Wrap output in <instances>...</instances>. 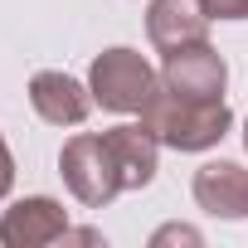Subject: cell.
Wrapping results in <instances>:
<instances>
[{"mask_svg":"<svg viewBox=\"0 0 248 248\" xmlns=\"http://www.w3.org/2000/svg\"><path fill=\"white\" fill-rule=\"evenodd\" d=\"M141 127H146L161 146H170V151H209V146H219V141L229 137L233 112H229L224 97H214V102H204V97H180V93H170V88L161 83V88L151 93V102L141 107Z\"/></svg>","mask_w":248,"mask_h":248,"instance_id":"1","label":"cell"},{"mask_svg":"<svg viewBox=\"0 0 248 248\" xmlns=\"http://www.w3.org/2000/svg\"><path fill=\"white\" fill-rule=\"evenodd\" d=\"M59 175L68 185V195L83 204V209H107L122 190V170H117V156L107 146V132H78L63 141L59 151Z\"/></svg>","mask_w":248,"mask_h":248,"instance_id":"2","label":"cell"},{"mask_svg":"<svg viewBox=\"0 0 248 248\" xmlns=\"http://www.w3.org/2000/svg\"><path fill=\"white\" fill-rule=\"evenodd\" d=\"M88 88H93V102L102 112H141L151 102V93L161 88V73L151 68L146 54H137L127 44H112L93 59Z\"/></svg>","mask_w":248,"mask_h":248,"instance_id":"3","label":"cell"},{"mask_svg":"<svg viewBox=\"0 0 248 248\" xmlns=\"http://www.w3.org/2000/svg\"><path fill=\"white\" fill-rule=\"evenodd\" d=\"M161 83H166L170 93H180V97H204V102H214V97H224V88H229V63H224V54H219L209 39H200V44H185V49L166 54Z\"/></svg>","mask_w":248,"mask_h":248,"instance_id":"4","label":"cell"},{"mask_svg":"<svg viewBox=\"0 0 248 248\" xmlns=\"http://www.w3.org/2000/svg\"><path fill=\"white\" fill-rule=\"evenodd\" d=\"M63 233H68V209L54 195H25L0 214L5 248H44V243H63Z\"/></svg>","mask_w":248,"mask_h":248,"instance_id":"5","label":"cell"},{"mask_svg":"<svg viewBox=\"0 0 248 248\" xmlns=\"http://www.w3.org/2000/svg\"><path fill=\"white\" fill-rule=\"evenodd\" d=\"M190 195L209 219H248V170L238 161H204L190 180Z\"/></svg>","mask_w":248,"mask_h":248,"instance_id":"6","label":"cell"},{"mask_svg":"<svg viewBox=\"0 0 248 248\" xmlns=\"http://www.w3.org/2000/svg\"><path fill=\"white\" fill-rule=\"evenodd\" d=\"M30 102L49 127H83L93 112V88L63 68H39L30 78Z\"/></svg>","mask_w":248,"mask_h":248,"instance_id":"7","label":"cell"},{"mask_svg":"<svg viewBox=\"0 0 248 248\" xmlns=\"http://www.w3.org/2000/svg\"><path fill=\"white\" fill-rule=\"evenodd\" d=\"M209 10L204 0H151L146 5V39L161 49V54H175L185 44H200L209 39Z\"/></svg>","mask_w":248,"mask_h":248,"instance_id":"8","label":"cell"},{"mask_svg":"<svg viewBox=\"0 0 248 248\" xmlns=\"http://www.w3.org/2000/svg\"><path fill=\"white\" fill-rule=\"evenodd\" d=\"M107 146L117 156V170H122V185L127 190H146L161 170V141L141 127V122H122V127L107 132Z\"/></svg>","mask_w":248,"mask_h":248,"instance_id":"9","label":"cell"},{"mask_svg":"<svg viewBox=\"0 0 248 248\" xmlns=\"http://www.w3.org/2000/svg\"><path fill=\"white\" fill-rule=\"evenodd\" d=\"M214 20H248V0H204Z\"/></svg>","mask_w":248,"mask_h":248,"instance_id":"10","label":"cell"},{"mask_svg":"<svg viewBox=\"0 0 248 248\" xmlns=\"http://www.w3.org/2000/svg\"><path fill=\"white\" fill-rule=\"evenodd\" d=\"M151 243H200V229H190V224H166V229H156Z\"/></svg>","mask_w":248,"mask_h":248,"instance_id":"11","label":"cell"},{"mask_svg":"<svg viewBox=\"0 0 248 248\" xmlns=\"http://www.w3.org/2000/svg\"><path fill=\"white\" fill-rule=\"evenodd\" d=\"M10 185H15V156H10L5 137H0V200L10 195Z\"/></svg>","mask_w":248,"mask_h":248,"instance_id":"12","label":"cell"},{"mask_svg":"<svg viewBox=\"0 0 248 248\" xmlns=\"http://www.w3.org/2000/svg\"><path fill=\"white\" fill-rule=\"evenodd\" d=\"M63 243H102V233H97V229H73V224H68Z\"/></svg>","mask_w":248,"mask_h":248,"instance_id":"13","label":"cell"},{"mask_svg":"<svg viewBox=\"0 0 248 248\" xmlns=\"http://www.w3.org/2000/svg\"><path fill=\"white\" fill-rule=\"evenodd\" d=\"M243 151H248V122H243Z\"/></svg>","mask_w":248,"mask_h":248,"instance_id":"14","label":"cell"}]
</instances>
